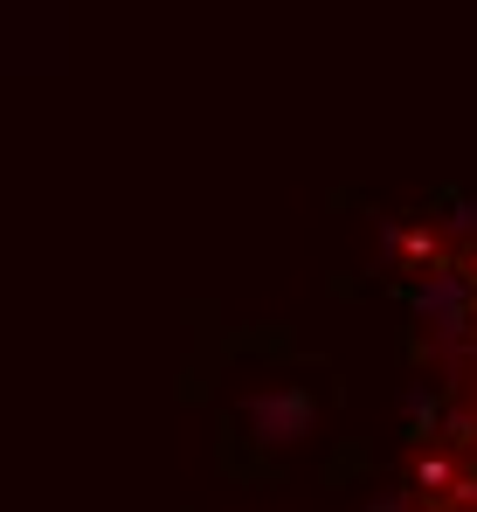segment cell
<instances>
[{
	"label": "cell",
	"instance_id": "obj_1",
	"mask_svg": "<svg viewBox=\"0 0 477 512\" xmlns=\"http://www.w3.org/2000/svg\"><path fill=\"white\" fill-rule=\"evenodd\" d=\"M305 423H312V402H305V395H270V402H256V429H263L270 443L305 436Z\"/></svg>",
	"mask_w": 477,
	"mask_h": 512
}]
</instances>
